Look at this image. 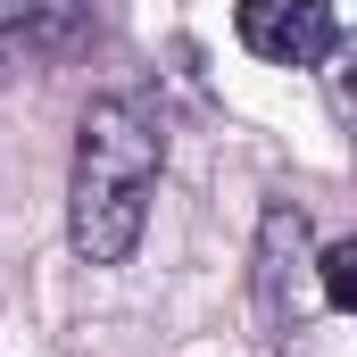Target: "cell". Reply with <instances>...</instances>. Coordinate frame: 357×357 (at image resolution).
<instances>
[{"mask_svg":"<svg viewBox=\"0 0 357 357\" xmlns=\"http://www.w3.org/2000/svg\"><path fill=\"white\" fill-rule=\"evenodd\" d=\"M167 167V125L142 91H100L75 125V183H67V233L75 258L91 266H125L142 225H150V191Z\"/></svg>","mask_w":357,"mask_h":357,"instance_id":"1","label":"cell"},{"mask_svg":"<svg viewBox=\"0 0 357 357\" xmlns=\"http://www.w3.org/2000/svg\"><path fill=\"white\" fill-rule=\"evenodd\" d=\"M233 25H241V42H250L266 67H316V59L333 50V33H341L333 0H241Z\"/></svg>","mask_w":357,"mask_h":357,"instance_id":"2","label":"cell"},{"mask_svg":"<svg viewBox=\"0 0 357 357\" xmlns=\"http://www.w3.org/2000/svg\"><path fill=\"white\" fill-rule=\"evenodd\" d=\"M299 266H307V216L274 199L266 225H258V274H250L266 341H291V333H299Z\"/></svg>","mask_w":357,"mask_h":357,"instance_id":"3","label":"cell"},{"mask_svg":"<svg viewBox=\"0 0 357 357\" xmlns=\"http://www.w3.org/2000/svg\"><path fill=\"white\" fill-rule=\"evenodd\" d=\"M84 8L75 0H0V50H50V42H75Z\"/></svg>","mask_w":357,"mask_h":357,"instance_id":"4","label":"cell"},{"mask_svg":"<svg viewBox=\"0 0 357 357\" xmlns=\"http://www.w3.org/2000/svg\"><path fill=\"white\" fill-rule=\"evenodd\" d=\"M316 266H324V307H357V241H333Z\"/></svg>","mask_w":357,"mask_h":357,"instance_id":"5","label":"cell"},{"mask_svg":"<svg viewBox=\"0 0 357 357\" xmlns=\"http://www.w3.org/2000/svg\"><path fill=\"white\" fill-rule=\"evenodd\" d=\"M8 67H17V50H0V75H8Z\"/></svg>","mask_w":357,"mask_h":357,"instance_id":"6","label":"cell"}]
</instances>
